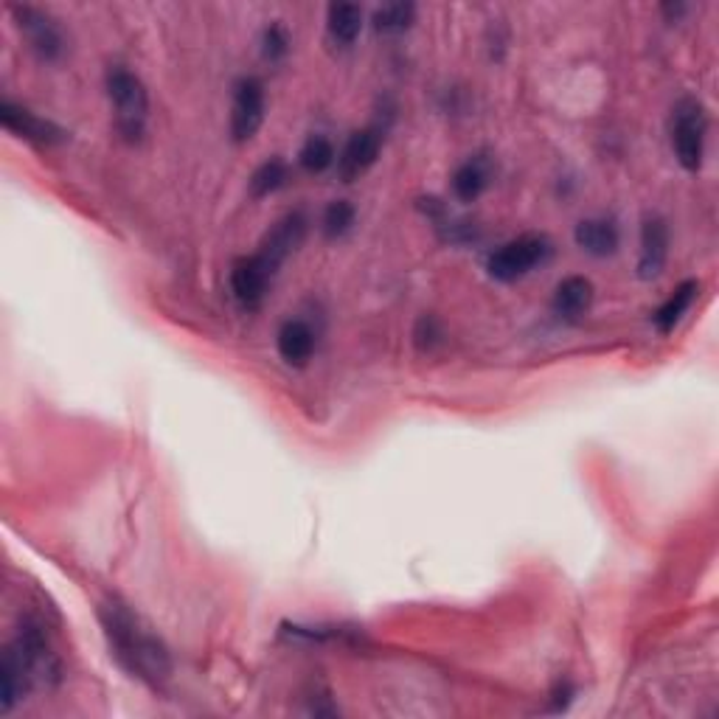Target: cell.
Returning a JSON list of instances; mask_svg holds the SVG:
<instances>
[{"label": "cell", "mask_w": 719, "mask_h": 719, "mask_svg": "<svg viewBox=\"0 0 719 719\" xmlns=\"http://www.w3.org/2000/svg\"><path fill=\"white\" fill-rule=\"evenodd\" d=\"M98 618H102V627H105L107 644H110L116 661L132 677L150 683V686H161L169 677L172 663L164 644L157 641L152 633H146L125 604H102Z\"/></svg>", "instance_id": "cell-1"}, {"label": "cell", "mask_w": 719, "mask_h": 719, "mask_svg": "<svg viewBox=\"0 0 719 719\" xmlns=\"http://www.w3.org/2000/svg\"><path fill=\"white\" fill-rule=\"evenodd\" d=\"M107 96L116 113V130L127 144H138L146 132V116H150V96L144 82L127 68L116 66L107 71Z\"/></svg>", "instance_id": "cell-2"}, {"label": "cell", "mask_w": 719, "mask_h": 719, "mask_svg": "<svg viewBox=\"0 0 719 719\" xmlns=\"http://www.w3.org/2000/svg\"><path fill=\"white\" fill-rule=\"evenodd\" d=\"M708 116L697 98H681L672 110V150L683 169L697 172L706 157Z\"/></svg>", "instance_id": "cell-3"}, {"label": "cell", "mask_w": 719, "mask_h": 719, "mask_svg": "<svg viewBox=\"0 0 719 719\" xmlns=\"http://www.w3.org/2000/svg\"><path fill=\"white\" fill-rule=\"evenodd\" d=\"M549 254L551 245L545 236H517L490 256L486 270L497 282H517V279L529 275L537 264H543Z\"/></svg>", "instance_id": "cell-4"}, {"label": "cell", "mask_w": 719, "mask_h": 719, "mask_svg": "<svg viewBox=\"0 0 719 719\" xmlns=\"http://www.w3.org/2000/svg\"><path fill=\"white\" fill-rule=\"evenodd\" d=\"M264 121V85L256 76H245L234 87L231 107V135L236 144H245L259 132Z\"/></svg>", "instance_id": "cell-5"}, {"label": "cell", "mask_w": 719, "mask_h": 719, "mask_svg": "<svg viewBox=\"0 0 719 719\" xmlns=\"http://www.w3.org/2000/svg\"><path fill=\"white\" fill-rule=\"evenodd\" d=\"M275 273H279V268L259 250L254 256L239 259L231 270V290H234L236 302L248 309L259 307L264 302V295H268L270 284H273Z\"/></svg>", "instance_id": "cell-6"}, {"label": "cell", "mask_w": 719, "mask_h": 719, "mask_svg": "<svg viewBox=\"0 0 719 719\" xmlns=\"http://www.w3.org/2000/svg\"><path fill=\"white\" fill-rule=\"evenodd\" d=\"M12 12L14 17H17L20 32L26 34L32 51L37 54L43 62L59 59V54L66 51V39H62V32H59L57 23H54L46 12H39V9L32 7H14Z\"/></svg>", "instance_id": "cell-7"}, {"label": "cell", "mask_w": 719, "mask_h": 719, "mask_svg": "<svg viewBox=\"0 0 719 719\" xmlns=\"http://www.w3.org/2000/svg\"><path fill=\"white\" fill-rule=\"evenodd\" d=\"M379 150H382V132L377 127H366V130L352 132L343 152L338 155V175L343 184H352L360 175H366L374 164H377Z\"/></svg>", "instance_id": "cell-8"}, {"label": "cell", "mask_w": 719, "mask_h": 719, "mask_svg": "<svg viewBox=\"0 0 719 719\" xmlns=\"http://www.w3.org/2000/svg\"><path fill=\"white\" fill-rule=\"evenodd\" d=\"M0 121H3L7 130L17 132L20 138L34 141V144L51 146L59 144V141H66V130H62V127H57L54 121H48V118L34 116L32 110L12 105V102H3V105H0Z\"/></svg>", "instance_id": "cell-9"}, {"label": "cell", "mask_w": 719, "mask_h": 719, "mask_svg": "<svg viewBox=\"0 0 719 719\" xmlns=\"http://www.w3.org/2000/svg\"><path fill=\"white\" fill-rule=\"evenodd\" d=\"M304 234H307V216H304L302 211H293V214H287L284 220H279V223L273 225V231L264 236L259 254L268 256L275 268H282L284 259L304 243Z\"/></svg>", "instance_id": "cell-10"}, {"label": "cell", "mask_w": 719, "mask_h": 719, "mask_svg": "<svg viewBox=\"0 0 719 719\" xmlns=\"http://www.w3.org/2000/svg\"><path fill=\"white\" fill-rule=\"evenodd\" d=\"M669 256V228L661 216H647L641 228V279H658Z\"/></svg>", "instance_id": "cell-11"}, {"label": "cell", "mask_w": 719, "mask_h": 719, "mask_svg": "<svg viewBox=\"0 0 719 719\" xmlns=\"http://www.w3.org/2000/svg\"><path fill=\"white\" fill-rule=\"evenodd\" d=\"M590 304H593V284L585 275H568L556 284L551 307L563 321H579L590 309Z\"/></svg>", "instance_id": "cell-12"}, {"label": "cell", "mask_w": 719, "mask_h": 719, "mask_svg": "<svg viewBox=\"0 0 719 719\" xmlns=\"http://www.w3.org/2000/svg\"><path fill=\"white\" fill-rule=\"evenodd\" d=\"M279 354L290 366H307L315 352V332L304 321H287L279 329Z\"/></svg>", "instance_id": "cell-13"}, {"label": "cell", "mask_w": 719, "mask_h": 719, "mask_svg": "<svg viewBox=\"0 0 719 719\" xmlns=\"http://www.w3.org/2000/svg\"><path fill=\"white\" fill-rule=\"evenodd\" d=\"M576 245L590 256H610L618 248V228L610 220H582L576 225Z\"/></svg>", "instance_id": "cell-14"}, {"label": "cell", "mask_w": 719, "mask_h": 719, "mask_svg": "<svg viewBox=\"0 0 719 719\" xmlns=\"http://www.w3.org/2000/svg\"><path fill=\"white\" fill-rule=\"evenodd\" d=\"M490 177H492L490 161L475 155L456 169V175H452V191H456L458 200L472 203V200H478V197L484 195V189L490 186Z\"/></svg>", "instance_id": "cell-15"}, {"label": "cell", "mask_w": 719, "mask_h": 719, "mask_svg": "<svg viewBox=\"0 0 719 719\" xmlns=\"http://www.w3.org/2000/svg\"><path fill=\"white\" fill-rule=\"evenodd\" d=\"M697 293H700V284L697 282H683L681 287L674 290V293L667 298V304L655 313V327H658V332L661 334L674 332V327L683 321V315L688 313V307L694 304Z\"/></svg>", "instance_id": "cell-16"}, {"label": "cell", "mask_w": 719, "mask_h": 719, "mask_svg": "<svg viewBox=\"0 0 719 719\" xmlns=\"http://www.w3.org/2000/svg\"><path fill=\"white\" fill-rule=\"evenodd\" d=\"M360 28H363V12H360V7H352V3H332V7H329L327 32L334 43L352 46L354 39H357Z\"/></svg>", "instance_id": "cell-17"}, {"label": "cell", "mask_w": 719, "mask_h": 719, "mask_svg": "<svg viewBox=\"0 0 719 719\" xmlns=\"http://www.w3.org/2000/svg\"><path fill=\"white\" fill-rule=\"evenodd\" d=\"M334 161H338V157H334L332 141L323 135H309L307 141H304L302 152H298V164H302L307 172H313V175L327 172Z\"/></svg>", "instance_id": "cell-18"}, {"label": "cell", "mask_w": 719, "mask_h": 719, "mask_svg": "<svg viewBox=\"0 0 719 719\" xmlns=\"http://www.w3.org/2000/svg\"><path fill=\"white\" fill-rule=\"evenodd\" d=\"M287 177H290L287 164L279 161V157H273V161H268V164H262L254 172V177H250V195L254 197L273 195V191H279L284 184H287Z\"/></svg>", "instance_id": "cell-19"}, {"label": "cell", "mask_w": 719, "mask_h": 719, "mask_svg": "<svg viewBox=\"0 0 719 719\" xmlns=\"http://www.w3.org/2000/svg\"><path fill=\"white\" fill-rule=\"evenodd\" d=\"M413 14H416L413 3H391V7H382L374 14V26L382 34H399L411 26Z\"/></svg>", "instance_id": "cell-20"}, {"label": "cell", "mask_w": 719, "mask_h": 719, "mask_svg": "<svg viewBox=\"0 0 719 719\" xmlns=\"http://www.w3.org/2000/svg\"><path fill=\"white\" fill-rule=\"evenodd\" d=\"M354 225V209L352 203H346V200H334V203L327 205V211H323V234L329 236V239H341L343 234H349Z\"/></svg>", "instance_id": "cell-21"}, {"label": "cell", "mask_w": 719, "mask_h": 719, "mask_svg": "<svg viewBox=\"0 0 719 719\" xmlns=\"http://www.w3.org/2000/svg\"><path fill=\"white\" fill-rule=\"evenodd\" d=\"M262 51L270 62H279V59L287 57L290 51V37L282 26H270L262 37Z\"/></svg>", "instance_id": "cell-22"}]
</instances>
